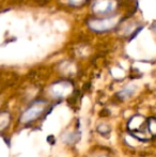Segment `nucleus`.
Wrapping results in <instances>:
<instances>
[{"instance_id": "f257e3e1", "label": "nucleus", "mask_w": 156, "mask_h": 157, "mask_svg": "<svg viewBox=\"0 0 156 157\" xmlns=\"http://www.w3.org/2000/svg\"><path fill=\"white\" fill-rule=\"evenodd\" d=\"M117 25V18L113 16L110 17H102V18H95L89 21V27L92 30L97 32H105L112 29Z\"/></svg>"}, {"instance_id": "f03ea898", "label": "nucleus", "mask_w": 156, "mask_h": 157, "mask_svg": "<svg viewBox=\"0 0 156 157\" xmlns=\"http://www.w3.org/2000/svg\"><path fill=\"white\" fill-rule=\"evenodd\" d=\"M115 8V1L113 0H96L94 2V12L101 15H106L112 11Z\"/></svg>"}, {"instance_id": "7ed1b4c3", "label": "nucleus", "mask_w": 156, "mask_h": 157, "mask_svg": "<svg viewBox=\"0 0 156 157\" xmlns=\"http://www.w3.org/2000/svg\"><path fill=\"white\" fill-rule=\"evenodd\" d=\"M40 103H41V101H38V103L36 104V114H38V113L41 112V109H40V108H42V107H40V106H39ZM33 119H34V112L32 111V109H28L27 111L23 114V118H21V120L27 122V121L33 120Z\"/></svg>"}, {"instance_id": "20e7f679", "label": "nucleus", "mask_w": 156, "mask_h": 157, "mask_svg": "<svg viewBox=\"0 0 156 157\" xmlns=\"http://www.w3.org/2000/svg\"><path fill=\"white\" fill-rule=\"evenodd\" d=\"M70 1H71L72 3L79 4V3H81V2H83V0H70Z\"/></svg>"}]
</instances>
